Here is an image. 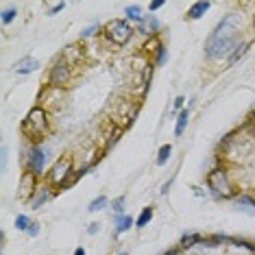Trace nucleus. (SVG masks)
Segmentation results:
<instances>
[{"mask_svg":"<svg viewBox=\"0 0 255 255\" xmlns=\"http://www.w3.org/2000/svg\"><path fill=\"white\" fill-rule=\"evenodd\" d=\"M242 22L244 13H227L225 18L214 26L205 41V57L210 61H220V59L229 57L235 50V46L242 39Z\"/></svg>","mask_w":255,"mask_h":255,"instance_id":"f257e3e1","label":"nucleus"},{"mask_svg":"<svg viewBox=\"0 0 255 255\" xmlns=\"http://www.w3.org/2000/svg\"><path fill=\"white\" fill-rule=\"evenodd\" d=\"M22 136L29 140V144H41L46 140L50 131V116L46 109H41L39 105H35L33 109L26 114V118L22 120L20 127Z\"/></svg>","mask_w":255,"mask_h":255,"instance_id":"f03ea898","label":"nucleus"},{"mask_svg":"<svg viewBox=\"0 0 255 255\" xmlns=\"http://www.w3.org/2000/svg\"><path fill=\"white\" fill-rule=\"evenodd\" d=\"M205 183L214 198H235V188L231 183L225 164H218L216 168H212L205 177Z\"/></svg>","mask_w":255,"mask_h":255,"instance_id":"7ed1b4c3","label":"nucleus"},{"mask_svg":"<svg viewBox=\"0 0 255 255\" xmlns=\"http://www.w3.org/2000/svg\"><path fill=\"white\" fill-rule=\"evenodd\" d=\"M103 37L111 46H124L133 37V26L127 18H114L103 26Z\"/></svg>","mask_w":255,"mask_h":255,"instance_id":"20e7f679","label":"nucleus"},{"mask_svg":"<svg viewBox=\"0 0 255 255\" xmlns=\"http://www.w3.org/2000/svg\"><path fill=\"white\" fill-rule=\"evenodd\" d=\"M46 151L41 144H29L24 148V155H22V166H24V173H33L35 177H41L46 168Z\"/></svg>","mask_w":255,"mask_h":255,"instance_id":"39448f33","label":"nucleus"},{"mask_svg":"<svg viewBox=\"0 0 255 255\" xmlns=\"http://www.w3.org/2000/svg\"><path fill=\"white\" fill-rule=\"evenodd\" d=\"M74 157L72 155H59L57 159L53 161V166H50V170L46 173V183L48 185H55V188H59L63 181H66L68 177L74 173Z\"/></svg>","mask_w":255,"mask_h":255,"instance_id":"423d86ee","label":"nucleus"},{"mask_svg":"<svg viewBox=\"0 0 255 255\" xmlns=\"http://www.w3.org/2000/svg\"><path fill=\"white\" fill-rule=\"evenodd\" d=\"M66 103H68V90H63V87L44 85L39 90V94H37V105H39L41 109H46L48 114L50 111L61 109Z\"/></svg>","mask_w":255,"mask_h":255,"instance_id":"0eeeda50","label":"nucleus"},{"mask_svg":"<svg viewBox=\"0 0 255 255\" xmlns=\"http://www.w3.org/2000/svg\"><path fill=\"white\" fill-rule=\"evenodd\" d=\"M72 81V66L66 61H61V59H55L53 66H50L48 74H46V83L48 85H55V87H63L66 90L68 83Z\"/></svg>","mask_w":255,"mask_h":255,"instance_id":"6e6552de","label":"nucleus"},{"mask_svg":"<svg viewBox=\"0 0 255 255\" xmlns=\"http://www.w3.org/2000/svg\"><path fill=\"white\" fill-rule=\"evenodd\" d=\"M37 188H39V183H37L35 175L33 173H22L20 183H18V196H20L22 201H31L33 194L37 192Z\"/></svg>","mask_w":255,"mask_h":255,"instance_id":"1a4fd4ad","label":"nucleus"},{"mask_svg":"<svg viewBox=\"0 0 255 255\" xmlns=\"http://www.w3.org/2000/svg\"><path fill=\"white\" fill-rule=\"evenodd\" d=\"M83 57H85V53H83L81 48H78V44H70V46H66V48L61 50V55H59V59L61 61H66V63H70V66H78V63L83 61Z\"/></svg>","mask_w":255,"mask_h":255,"instance_id":"9d476101","label":"nucleus"},{"mask_svg":"<svg viewBox=\"0 0 255 255\" xmlns=\"http://www.w3.org/2000/svg\"><path fill=\"white\" fill-rule=\"evenodd\" d=\"M53 198V192H50V185L48 183H39V188H37V192L33 194V198L29 201V205L33 207V210H39L41 205H46V203Z\"/></svg>","mask_w":255,"mask_h":255,"instance_id":"9b49d317","label":"nucleus"},{"mask_svg":"<svg viewBox=\"0 0 255 255\" xmlns=\"http://www.w3.org/2000/svg\"><path fill=\"white\" fill-rule=\"evenodd\" d=\"M39 68V61L35 57H22L13 63V72L16 74H31Z\"/></svg>","mask_w":255,"mask_h":255,"instance_id":"f8f14e48","label":"nucleus"},{"mask_svg":"<svg viewBox=\"0 0 255 255\" xmlns=\"http://www.w3.org/2000/svg\"><path fill=\"white\" fill-rule=\"evenodd\" d=\"M210 9H212V2H210V0H198V2L190 4V9H188V13H185V18H188V20H201V18L205 16Z\"/></svg>","mask_w":255,"mask_h":255,"instance_id":"ddd939ff","label":"nucleus"},{"mask_svg":"<svg viewBox=\"0 0 255 255\" xmlns=\"http://www.w3.org/2000/svg\"><path fill=\"white\" fill-rule=\"evenodd\" d=\"M234 203H235V207H238L240 212H247V214H255V198L249 196V194H235Z\"/></svg>","mask_w":255,"mask_h":255,"instance_id":"4468645a","label":"nucleus"},{"mask_svg":"<svg viewBox=\"0 0 255 255\" xmlns=\"http://www.w3.org/2000/svg\"><path fill=\"white\" fill-rule=\"evenodd\" d=\"M201 238L203 235L196 234V231H192V234H183L181 240H179V249H181V251H188V249L198 247V244H201Z\"/></svg>","mask_w":255,"mask_h":255,"instance_id":"2eb2a0df","label":"nucleus"},{"mask_svg":"<svg viewBox=\"0 0 255 255\" xmlns=\"http://www.w3.org/2000/svg\"><path fill=\"white\" fill-rule=\"evenodd\" d=\"M122 133H124V129L122 127H118V124H114L111 122V133H109V140L105 142V146H103V153H107V151H111V148H114L116 144H118L120 142V137H122Z\"/></svg>","mask_w":255,"mask_h":255,"instance_id":"dca6fc26","label":"nucleus"},{"mask_svg":"<svg viewBox=\"0 0 255 255\" xmlns=\"http://www.w3.org/2000/svg\"><path fill=\"white\" fill-rule=\"evenodd\" d=\"M188 122H190V109H183L177 114V122H175V137H181L183 131L188 129Z\"/></svg>","mask_w":255,"mask_h":255,"instance_id":"f3484780","label":"nucleus"},{"mask_svg":"<svg viewBox=\"0 0 255 255\" xmlns=\"http://www.w3.org/2000/svg\"><path fill=\"white\" fill-rule=\"evenodd\" d=\"M124 16H127L129 22H137V24H142V22H144V18H146L137 4H127V7H124Z\"/></svg>","mask_w":255,"mask_h":255,"instance_id":"a211bd4d","label":"nucleus"},{"mask_svg":"<svg viewBox=\"0 0 255 255\" xmlns=\"http://www.w3.org/2000/svg\"><path fill=\"white\" fill-rule=\"evenodd\" d=\"M131 227H136V220H133L129 214L116 216V234H124V231H129Z\"/></svg>","mask_w":255,"mask_h":255,"instance_id":"6ab92c4d","label":"nucleus"},{"mask_svg":"<svg viewBox=\"0 0 255 255\" xmlns=\"http://www.w3.org/2000/svg\"><path fill=\"white\" fill-rule=\"evenodd\" d=\"M249 48H251V39L240 41V44L235 46V50H234V53H231L229 57H227V61H229V63H235L240 57H244V55H247V50H249Z\"/></svg>","mask_w":255,"mask_h":255,"instance_id":"aec40b11","label":"nucleus"},{"mask_svg":"<svg viewBox=\"0 0 255 255\" xmlns=\"http://www.w3.org/2000/svg\"><path fill=\"white\" fill-rule=\"evenodd\" d=\"M173 155V144H161L159 151H157V157H155V164L157 166H166Z\"/></svg>","mask_w":255,"mask_h":255,"instance_id":"412c9836","label":"nucleus"},{"mask_svg":"<svg viewBox=\"0 0 255 255\" xmlns=\"http://www.w3.org/2000/svg\"><path fill=\"white\" fill-rule=\"evenodd\" d=\"M109 198L105 196V194H98V196L94 198V201L90 203V205H87V212H90V214H96V212H100V210H105V207L109 205Z\"/></svg>","mask_w":255,"mask_h":255,"instance_id":"4be33fe9","label":"nucleus"},{"mask_svg":"<svg viewBox=\"0 0 255 255\" xmlns=\"http://www.w3.org/2000/svg\"><path fill=\"white\" fill-rule=\"evenodd\" d=\"M153 216H155V210H153V207H144V210L140 212V216H137L136 227H137V229H144L148 222L153 220Z\"/></svg>","mask_w":255,"mask_h":255,"instance_id":"5701e85b","label":"nucleus"},{"mask_svg":"<svg viewBox=\"0 0 255 255\" xmlns=\"http://www.w3.org/2000/svg\"><path fill=\"white\" fill-rule=\"evenodd\" d=\"M166 61H168V48L161 44L159 48L155 50V55H153V63H155V68H161Z\"/></svg>","mask_w":255,"mask_h":255,"instance_id":"b1692460","label":"nucleus"},{"mask_svg":"<svg viewBox=\"0 0 255 255\" xmlns=\"http://www.w3.org/2000/svg\"><path fill=\"white\" fill-rule=\"evenodd\" d=\"M31 225H33V220H31L26 214H18L16 216V229L18 231H29Z\"/></svg>","mask_w":255,"mask_h":255,"instance_id":"393cba45","label":"nucleus"},{"mask_svg":"<svg viewBox=\"0 0 255 255\" xmlns=\"http://www.w3.org/2000/svg\"><path fill=\"white\" fill-rule=\"evenodd\" d=\"M109 207L114 210L116 216H122L124 214V196H122V194H120V196H116L114 201L109 203Z\"/></svg>","mask_w":255,"mask_h":255,"instance_id":"a878e982","label":"nucleus"},{"mask_svg":"<svg viewBox=\"0 0 255 255\" xmlns=\"http://www.w3.org/2000/svg\"><path fill=\"white\" fill-rule=\"evenodd\" d=\"M16 16H18V9H16V7H11V9H4V11L0 13V22H2L4 26H7V24H11V22L16 20Z\"/></svg>","mask_w":255,"mask_h":255,"instance_id":"bb28decb","label":"nucleus"},{"mask_svg":"<svg viewBox=\"0 0 255 255\" xmlns=\"http://www.w3.org/2000/svg\"><path fill=\"white\" fill-rule=\"evenodd\" d=\"M159 46H161L159 37H157V35H151V37H148V41L144 44V48H142V50H144V53H153V55H155V50L159 48Z\"/></svg>","mask_w":255,"mask_h":255,"instance_id":"cd10ccee","label":"nucleus"},{"mask_svg":"<svg viewBox=\"0 0 255 255\" xmlns=\"http://www.w3.org/2000/svg\"><path fill=\"white\" fill-rule=\"evenodd\" d=\"M231 244H235V247H242V249H247V251H253L255 253V242H251V240H247V238H234V235H231Z\"/></svg>","mask_w":255,"mask_h":255,"instance_id":"c85d7f7f","label":"nucleus"},{"mask_svg":"<svg viewBox=\"0 0 255 255\" xmlns=\"http://www.w3.org/2000/svg\"><path fill=\"white\" fill-rule=\"evenodd\" d=\"M98 31H100V24H98V22H94V24H90L87 29L81 31V39H90V37H94Z\"/></svg>","mask_w":255,"mask_h":255,"instance_id":"c756f323","label":"nucleus"},{"mask_svg":"<svg viewBox=\"0 0 255 255\" xmlns=\"http://www.w3.org/2000/svg\"><path fill=\"white\" fill-rule=\"evenodd\" d=\"M78 179H81V177H78V173H77V170H74V173H72V175H70V177H68V179H66V181H63L61 185H59V188H57V190H70V188H72V185H74V183H77V181H78Z\"/></svg>","mask_w":255,"mask_h":255,"instance_id":"7c9ffc66","label":"nucleus"},{"mask_svg":"<svg viewBox=\"0 0 255 255\" xmlns=\"http://www.w3.org/2000/svg\"><path fill=\"white\" fill-rule=\"evenodd\" d=\"M183 103H185L183 96H177V98H175V103H173V116L175 118H177L179 111H183Z\"/></svg>","mask_w":255,"mask_h":255,"instance_id":"2f4dec72","label":"nucleus"},{"mask_svg":"<svg viewBox=\"0 0 255 255\" xmlns=\"http://www.w3.org/2000/svg\"><path fill=\"white\" fill-rule=\"evenodd\" d=\"M164 0H153V2H148V11H151V13H155V11H159V9L161 7H164Z\"/></svg>","mask_w":255,"mask_h":255,"instance_id":"473e14b6","label":"nucleus"},{"mask_svg":"<svg viewBox=\"0 0 255 255\" xmlns=\"http://www.w3.org/2000/svg\"><path fill=\"white\" fill-rule=\"evenodd\" d=\"M26 234L31 235V238H35V235H39V222H33V225L29 227V231Z\"/></svg>","mask_w":255,"mask_h":255,"instance_id":"72a5a7b5","label":"nucleus"},{"mask_svg":"<svg viewBox=\"0 0 255 255\" xmlns=\"http://www.w3.org/2000/svg\"><path fill=\"white\" fill-rule=\"evenodd\" d=\"M63 9H66V2H57L53 9H50V16H57V13L63 11Z\"/></svg>","mask_w":255,"mask_h":255,"instance_id":"f704fd0d","label":"nucleus"},{"mask_svg":"<svg viewBox=\"0 0 255 255\" xmlns=\"http://www.w3.org/2000/svg\"><path fill=\"white\" fill-rule=\"evenodd\" d=\"M98 229H100L98 222H92V225L87 227V234H90V235H96V234H98Z\"/></svg>","mask_w":255,"mask_h":255,"instance_id":"c9c22d12","label":"nucleus"},{"mask_svg":"<svg viewBox=\"0 0 255 255\" xmlns=\"http://www.w3.org/2000/svg\"><path fill=\"white\" fill-rule=\"evenodd\" d=\"M164 255H181V249H179V247H175V249H168V251H166Z\"/></svg>","mask_w":255,"mask_h":255,"instance_id":"e433bc0d","label":"nucleus"},{"mask_svg":"<svg viewBox=\"0 0 255 255\" xmlns=\"http://www.w3.org/2000/svg\"><path fill=\"white\" fill-rule=\"evenodd\" d=\"M173 181H175V177L166 181V185H164V188H161V194H166V192H168V188H170V185H173Z\"/></svg>","mask_w":255,"mask_h":255,"instance_id":"4c0bfd02","label":"nucleus"},{"mask_svg":"<svg viewBox=\"0 0 255 255\" xmlns=\"http://www.w3.org/2000/svg\"><path fill=\"white\" fill-rule=\"evenodd\" d=\"M74 255H85V249H83V247H77V249H74Z\"/></svg>","mask_w":255,"mask_h":255,"instance_id":"58836bf2","label":"nucleus"},{"mask_svg":"<svg viewBox=\"0 0 255 255\" xmlns=\"http://www.w3.org/2000/svg\"><path fill=\"white\" fill-rule=\"evenodd\" d=\"M118 255H129V253H127V251H120V253H118Z\"/></svg>","mask_w":255,"mask_h":255,"instance_id":"ea45409f","label":"nucleus"}]
</instances>
